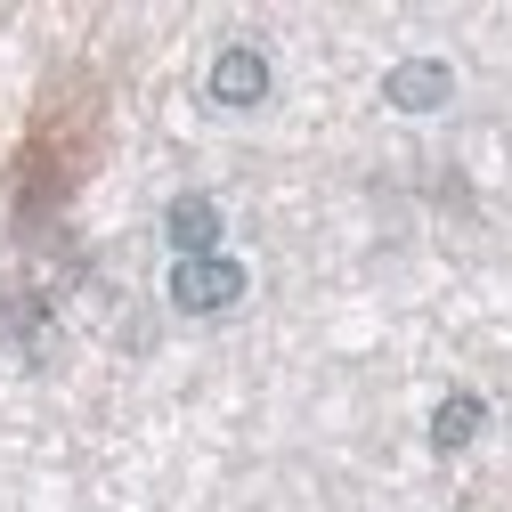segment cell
<instances>
[{"label":"cell","mask_w":512,"mask_h":512,"mask_svg":"<svg viewBox=\"0 0 512 512\" xmlns=\"http://www.w3.org/2000/svg\"><path fill=\"white\" fill-rule=\"evenodd\" d=\"M244 293H252V269L236 252H204V261H171L163 269V301L179 317H228V309H244Z\"/></svg>","instance_id":"6da1fadb"},{"label":"cell","mask_w":512,"mask_h":512,"mask_svg":"<svg viewBox=\"0 0 512 512\" xmlns=\"http://www.w3.org/2000/svg\"><path fill=\"white\" fill-rule=\"evenodd\" d=\"M269 90H277L269 49H261V41H220L212 74H204V98H212L220 114H252V106H269Z\"/></svg>","instance_id":"7a4b0ae2"},{"label":"cell","mask_w":512,"mask_h":512,"mask_svg":"<svg viewBox=\"0 0 512 512\" xmlns=\"http://www.w3.org/2000/svg\"><path fill=\"white\" fill-rule=\"evenodd\" d=\"M456 98V66L447 57H399L391 74H382V106L391 114H439Z\"/></svg>","instance_id":"3957f363"},{"label":"cell","mask_w":512,"mask_h":512,"mask_svg":"<svg viewBox=\"0 0 512 512\" xmlns=\"http://www.w3.org/2000/svg\"><path fill=\"white\" fill-rule=\"evenodd\" d=\"M163 244H171V261H204V252H220L228 244L220 196H171L163 204Z\"/></svg>","instance_id":"277c9868"},{"label":"cell","mask_w":512,"mask_h":512,"mask_svg":"<svg viewBox=\"0 0 512 512\" xmlns=\"http://www.w3.org/2000/svg\"><path fill=\"white\" fill-rule=\"evenodd\" d=\"M480 431H488V399L480 391H447L431 407V456H464Z\"/></svg>","instance_id":"5b68a950"}]
</instances>
